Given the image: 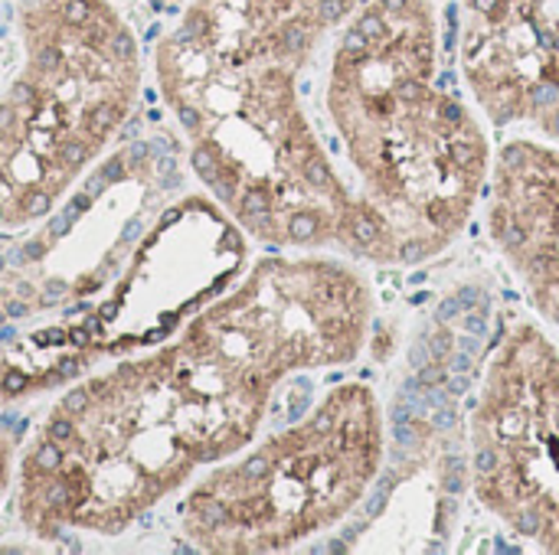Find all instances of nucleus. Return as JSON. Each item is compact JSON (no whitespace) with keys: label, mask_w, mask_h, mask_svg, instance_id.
Segmentation results:
<instances>
[{"label":"nucleus","mask_w":559,"mask_h":555,"mask_svg":"<svg viewBox=\"0 0 559 555\" xmlns=\"http://www.w3.org/2000/svg\"><path fill=\"white\" fill-rule=\"evenodd\" d=\"M285 379L275 347L213 298L174 340L56 402L16 471L23 527L39 540L124 533L252 445Z\"/></svg>","instance_id":"f03ea898"},{"label":"nucleus","mask_w":559,"mask_h":555,"mask_svg":"<svg viewBox=\"0 0 559 555\" xmlns=\"http://www.w3.org/2000/svg\"><path fill=\"white\" fill-rule=\"evenodd\" d=\"M13 481V442L0 432V497Z\"/></svg>","instance_id":"9d476101"},{"label":"nucleus","mask_w":559,"mask_h":555,"mask_svg":"<svg viewBox=\"0 0 559 555\" xmlns=\"http://www.w3.org/2000/svg\"><path fill=\"white\" fill-rule=\"evenodd\" d=\"M383 461V402L344 379L298 422L213 464L180 504V533L200 553H292L350 520Z\"/></svg>","instance_id":"39448f33"},{"label":"nucleus","mask_w":559,"mask_h":555,"mask_svg":"<svg viewBox=\"0 0 559 555\" xmlns=\"http://www.w3.org/2000/svg\"><path fill=\"white\" fill-rule=\"evenodd\" d=\"M357 3L190 0L154 46V79L197 180L246 239L373 268L364 213L301 98L305 65Z\"/></svg>","instance_id":"f257e3e1"},{"label":"nucleus","mask_w":559,"mask_h":555,"mask_svg":"<svg viewBox=\"0 0 559 555\" xmlns=\"http://www.w3.org/2000/svg\"><path fill=\"white\" fill-rule=\"evenodd\" d=\"M301 98L350 186L373 268H419L481 209L495 147L442 85L439 0H360L301 72Z\"/></svg>","instance_id":"7ed1b4c3"},{"label":"nucleus","mask_w":559,"mask_h":555,"mask_svg":"<svg viewBox=\"0 0 559 555\" xmlns=\"http://www.w3.org/2000/svg\"><path fill=\"white\" fill-rule=\"evenodd\" d=\"M242 239L246 232L210 196L167 206L102 304L72 327L75 370L170 337L177 324L226 291L242 262Z\"/></svg>","instance_id":"0eeeda50"},{"label":"nucleus","mask_w":559,"mask_h":555,"mask_svg":"<svg viewBox=\"0 0 559 555\" xmlns=\"http://www.w3.org/2000/svg\"><path fill=\"white\" fill-rule=\"evenodd\" d=\"M23 62L0 98V229L46 219L141 95V49L111 0H16Z\"/></svg>","instance_id":"20e7f679"},{"label":"nucleus","mask_w":559,"mask_h":555,"mask_svg":"<svg viewBox=\"0 0 559 555\" xmlns=\"http://www.w3.org/2000/svg\"><path fill=\"white\" fill-rule=\"evenodd\" d=\"M468 481L508 533L559 555V343L540 321H498L468 415Z\"/></svg>","instance_id":"423d86ee"},{"label":"nucleus","mask_w":559,"mask_h":555,"mask_svg":"<svg viewBox=\"0 0 559 555\" xmlns=\"http://www.w3.org/2000/svg\"><path fill=\"white\" fill-rule=\"evenodd\" d=\"M481 219L534 317L559 330V144L524 134L495 147Z\"/></svg>","instance_id":"1a4fd4ad"},{"label":"nucleus","mask_w":559,"mask_h":555,"mask_svg":"<svg viewBox=\"0 0 559 555\" xmlns=\"http://www.w3.org/2000/svg\"><path fill=\"white\" fill-rule=\"evenodd\" d=\"M452 10V52L478 114L559 144V3Z\"/></svg>","instance_id":"6e6552de"}]
</instances>
